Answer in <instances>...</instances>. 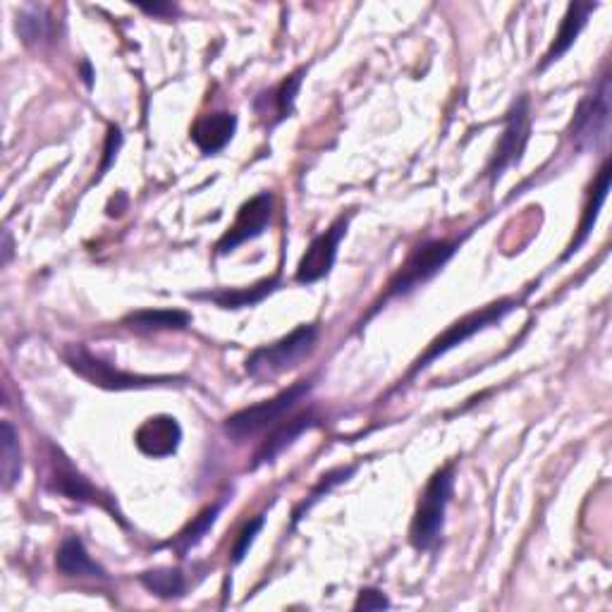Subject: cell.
I'll return each instance as SVG.
<instances>
[{
	"label": "cell",
	"mask_w": 612,
	"mask_h": 612,
	"mask_svg": "<svg viewBox=\"0 0 612 612\" xmlns=\"http://www.w3.org/2000/svg\"><path fill=\"white\" fill-rule=\"evenodd\" d=\"M455 464H445L431 476L417 502L415 520H411L409 540L417 550H431L441 540L445 526V512L452 498Z\"/></svg>",
	"instance_id": "obj_1"
},
{
	"label": "cell",
	"mask_w": 612,
	"mask_h": 612,
	"mask_svg": "<svg viewBox=\"0 0 612 612\" xmlns=\"http://www.w3.org/2000/svg\"><path fill=\"white\" fill-rule=\"evenodd\" d=\"M316 340H319V328L314 323L297 326L292 333L280 337L278 343L254 349L246 357V373L256 381L276 379V375L294 369L302 359L309 357L316 347Z\"/></svg>",
	"instance_id": "obj_2"
},
{
	"label": "cell",
	"mask_w": 612,
	"mask_h": 612,
	"mask_svg": "<svg viewBox=\"0 0 612 612\" xmlns=\"http://www.w3.org/2000/svg\"><path fill=\"white\" fill-rule=\"evenodd\" d=\"M309 393H311L309 381L294 383V385L288 387V391L278 393L276 397L264 399V403L234 411V415L228 417L226 423H222V431H226L230 441L244 443L246 438H254L256 433L276 426V423L285 415H290V411L297 407Z\"/></svg>",
	"instance_id": "obj_3"
},
{
	"label": "cell",
	"mask_w": 612,
	"mask_h": 612,
	"mask_svg": "<svg viewBox=\"0 0 612 612\" xmlns=\"http://www.w3.org/2000/svg\"><path fill=\"white\" fill-rule=\"evenodd\" d=\"M459 244H462V240H431L419 244L417 250L409 254L403 268L397 270V276L387 282L385 294L381 297V302L373 306L371 314L379 311L383 302L399 297V294H407L415 288L423 285L426 280H431L435 273H441L443 266L457 254Z\"/></svg>",
	"instance_id": "obj_4"
},
{
	"label": "cell",
	"mask_w": 612,
	"mask_h": 612,
	"mask_svg": "<svg viewBox=\"0 0 612 612\" xmlns=\"http://www.w3.org/2000/svg\"><path fill=\"white\" fill-rule=\"evenodd\" d=\"M65 361L81 379H87L91 385L105 387V391H146V387L168 385L178 381L170 379V375H141L120 371L115 369L113 364L91 355L85 345H69L65 349Z\"/></svg>",
	"instance_id": "obj_5"
},
{
	"label": "cell",
	"mask_w": 612,
	"mask_h": 612,
	"mask_svg": "<svg viewBox=\"0 0 612 612\" xmlns=\"http://www.w3.org/2000/svg\"><path fill=\"white\" fill-rule=\"evenodd\" d=\"M514 306H517L514 299H500V302H493V304L484 306V309L462 316V319L455 321L450 328H447L445 333H441L438 337L433 340V343L429 345V349L423 352V355L415 361V367L409 369V375H415V373L423 371L426 367H431L435 359L447 355V352L455 349L457 345L467 343L469 337H474L476 333L486 331V328L500 323L505 316H508L510 311H514Z\"/></svg>",
	"instance_id": "obj_6"
},
{
	"label": "cell",
	"mask_w": 612,
	"mask_h": 612,
	"mask_svg": "<svg viewBox=\"0 0 612 612\" xmlns=\"http://www.w3.org/2000/svg\"><path fill=\"white\" fill-rule=\"evenodd\" d=\"M610 77L603 75L591 93L582 99L570 123V137L576 149H596L610 129Z\"/></svg>",
	"instance_id": "obj_7"
},
{
	"label": "cell",
	"mask_w": 612,
	"mask_h": 612,
	"mask_svg": "<svg viewBox=\"0 0 612 612\" xmlns=\"http://www.w3.org/2000/svg\"><path fill=\"white\" fill-rule=\"evenodd\" d=\"M528 137H532V120H528V99L520 97L512 103V109L508 111V117H505L502 135L498 139L496 151H493L490 163L486 168L490 184H496L502 178L505 170L517 166V163L522 161L526 144H528Z\"/></svg>",
	"instance_id": "obj_8"
},
{
	"label": "cell",
	"mask_w": 612,
	"mask_h": 612,
	"mask_svg": "<svg viewBox=\"0 0 612 612\" xmlns=\"http://www.w3.org/2000/svg\"><path fill=\"white\" fill-rule=\"evenodd\" d=\"M349 218L352 216H340L331 228L321 232L319 238L309 244V250L304 252L302 262L297 266V276H294L297 282H302V285H311V282H319L326 276H331L340 242H343L349 228Z\"/></svg>",
	"instance_id": "obj_9"
},
{
	"label": "cell",
	"mask_w": 612,
	"mask_h": 612,
	"mask_svg": "<svg viewBox=\"0 0 612 612\" xmlns=\"http://www.w3.org/2000/svg\"><path fill=\"white\" fill-rule=\"evenodd\" d=\"M273 204H276V199L270 192H262V194L252 196L250 202H244L238 218H234L228 232L218 240L216 252L230 254L238 250L240 244L252 242L258 238V234H264V230L270 222V216H273Z\"/></svg>",
	"instance_id": "obj_10"
},
{
	"label": "cell",
	"mask_w": 612,
	"mask_h": 612,
	"mask_svg": "<svg viewBox=\"0 0 612 612\" xmlns=\"http://www.w3.org/2000/svg\"><path fill=\"white\" fill-rule=\"evenodd\" d=\"M49 488L58 493V496L75 502H93L101 505V508H109L105 498H99V490L89 484L87 476L81 474L73 462H69V457L61 447L49 445Z\"/></svg>",
	"instance_id": "obj_11"
},
{
	"label": "cell",
	"mask_w": 612,
	"mask_h": 612,
	"mask_svg": "<svg viewBox=\"0 0 612 612\" xmlns=\"http://www.w3.org/2000/svg\"><path fill=\"white\" fill-rule=\"evenodd\" d=\"M182 429L175 417L158 415L146 419L135 433V443L144 455L149 457H168L180 447Z\"/></svg>",
	"instance_id": "obj_12"
},
{
	"label": "cell",
	"mask_w": 612,
	"mask_h": 612,
	"mask_svg": "<svg viewBox=\"0 0 612 612\" xmlns=\"http://www.w3.org/2000/svg\"><path fill=\"white\" fill-rule=\"evenodd\" d=\"M55 568L63 576H73V579L109 582V572H105L97 560H91L85 540L79 536L63 538L61 548L55 552Z\"/></svg>",
	"instance_id": "obj_13"
},
{
	"label": "cell",
	"mask_w": 612,
	"mask_h": 612,
	"mask_svg": "<svg viewBox=\"0 0 612 612\" xmlns=\"http://www.w3.org/2000/svg\"><path fill=\"white\" fill-rule=\"evenodd\" d=\"M234 132H238V115L234 113H208L202 115L192 125V141L199 146V151L206 153V156H214V153L226 149Z\"/></svg>",
	"instance_id": "obj_14"
},
{
	"label": "cell",
	"mask_w": 612,
	"mask_h": 612,
	"mask_svg": "<svg viewBox=\"0 0 612 612\" xmlns=\"http://www.w3.org/2000/svg\"><path fill=\"white\" fill-rule=\"evenodd\" d=\"M596 8L598 5H594V3H579V0H574V3H570L568 13H564V17H562V25H560V29L556 34V39H552L550 49L546 51L544 61H540L538 69H546L548 65L560 61V58L572 49V46L576 43V39H579V34L584 31V27L588 25V17H591V13H594Z\"/></svg>",
	"instance_id": "obj_15"
},
{
	"label": "cell",
	"mask_w": 612,
	"mask_h": 612,
	"mask_svg": "<svg viewBox=\"0 0 612 612\" xmlns=\"http://www.w3.org/2000/svg\"><path fill=\"white\" fill-rule=\"evenodd\" d=\"M610 178H612L610 158H605L603 166H600V170H598V175H596L594 184H591V192H588L584 214H582V220H579V228H576L574 240L570 242L568 252H564L562 258H570L572 254L579 252L582 244L588 240V234H591V230H594V226H596V220H598L600 208H603L605 199H608V192H610Z\"/></svg>",
	"instance_id": "obj_16"
},
{
	"label": "cell",
	"mask_w": 612,
	"mask_h": 612,
	"mask_svg": "<svg viewBox=\"0 0 612 612\" xmlns=\"http://www.w3.org/2000/svg\"><path fill=\"white\" fill-rule=\"evenodd\" d=\"M316 423H319V419H316L314 415H299L294 419L282 421L280 426L262 443V447H258L252 467H262V464L273 462L278 455L285 452L288 447L299 438V435H304L306 431H311Z\"/></svg>",
	"instance_id": "obj_17"
},
{
	"label": "cell",
	"mask_w": 612,
	"mask_h": 612,
	"mask_svg": "<svg viewBox=\"0 0 612 612\" xmlns=\"http://www.w3.org/2000/svg\"><path fill=\"white\" fill-rule=\"evenodd\" d=\"M123 323L137 333H156V331H184L192 323V316L178 309H141L127 314Z\"/></svg>",
	"instance_id": "obj_18"
},
{
	"label": "cell",
	"mask_w": 612,
	"mask_h": 612,
	"mask_svg": "<svg viewBox=\"0 0 612 612\" xmlns=\"http://www.w3.org/2000/svg\"><path fill=\"white\" fill-rule=\"evenodd\" d=\"M226 500L228 498H222V500H218V502H214V505H208V508H204L202 512H199L194 520L187 524L182 532L175 536L173 540H170V548L178 552L180 558H184L187 552H190L194 546H199L202 544V538L211 532V526L216 524V520H218V514H220V510H222V505H226Z\"/></svg>",
	"instance_id": "obj_19"
},
{
	"label": "cell",
	"mask_w": 612,
	"mask_h": 612,
	"mask_svg": "<svg viewBox=\"0 0 612 612\" xmlns=\"http://www.w3.org/2000/svg\"><path fill=\"white\" fill-rule=\"evenodd\" d=\"M276 288H278V278H268L252 288L214 290L208 294H202V297L216 302L220 309H246V306H256L258 302H264Z\"/></svg>",
	"instance_id": "obj_20"
},
{
	"label": "cell",
	"mask_w": 612,
	"mask_h": 612,
	"mask_svg": "<svg viewBox=\"0 0 612 612\" xmlns=\"http://www.w3.org/2000/svg\"><path fill=\"white\" fill-rule=\"evenodd\" d=\"M139 584L151 591L153 596L158 598H182L187 591V582H184V574L180 570H173V568H156V570H146L139 574Z\"/></svg>",
	"instance_id": "obj_21"
},
{
	"label": "cell",
	"mask_w": 612,
	"mask_h": 612,
	"mask_svg": "<svg viewBox=\"0 0 612 612\" xmlns=\"http://www.w3.org/2000/svg\"><path fill=\"white\" fill-rule=\"evenodd\" d=\"M0 450H3V464H0L3 488L10 490L22 476V445L20 435L10 421H3V426H0Z\"/></svg>",
	"instance_id": "obj_22"
},
{
	"label": "cell",
	"mask_w": 612,
	"mask_h": 612,
	"mask_svg": "<svg viewBox=\"0 0 612 612\" xmlns=\"http://www.w3.org/2000/svg\"><path fill=\"white\" fill-rule=\"evenodd\" d=\"M304 75H306V67H302V69H297V73H292L290 77L282 79L280 85L273 91H270V103H273V115H276L273 123H282L285 117H290L294 113V101H297V93H299Z\"/></svg>",
	"instance_id": "obj_23"
},
{
	"label": "cell",
	"mask_w": 612,
	"mask_h": 612,
	"mask_svg": "<svg viewBox=\"0 0 612 612\" xmlns=\"http://www.w3.org/2000/svg\"><path fill=\"white\" fill-rule=\"evenodd\" d=\"M17 34L27 43H39L51 34L49 13L41 8H29L17 15Z\"/></svg>",
	"instance_id": "obj_24"
},
{
	"label": "cell",
	"mask_w": 612,
	"mask_h": 612,
	"mask_svg": "<svg viewBox=\"0 0 612 612\" xmlns=\"http://www.w3.org/2000/svg\"><path fill=\"white\" fill-rule=\"evenodd\" d=\"M355 472H357L355 467H340V469H333V472L323 474L321 481H319V486H316V488L309 493V498H306V500L299 505V508H297V512H294V524H297V522L302 520L304 512H309L316 502H319L323 496H328V493H331L335 486L343 484V481H347Z\"/></svg>",
	"instance_id": "obj_25"
},
{
	"label": "cell",
	"mask_w": 612,
	"mask_h": 612,
	"mask_svg": "<svg viewBox=\"0 0 612 612\" xmlns=\"http://www.w3.org/2000/svg\"><path fill=\"white\" fill-rule=\"evenodd\" d=\"M264 524H266V517L258 514V517H254V520H250V522L242 526V532L238 534V538H234V546H232V552H230L234 564H240L246 558V552H250L256 536L262 534Z\"/></svg>",
	"instance_id": "obj_26"
},
{
	"label": "cell",
	"mask_w": 612,
	"mask_h": 612,
	"mask_svg": "<svg viewBox=\"0 0 612 612\" xmlns=\"http://www.w3.org/2000/svg\"><path fill=\"white\" fill-rule=\"evenodd\" d=\"M123 146V135H120V127H111L109 129V137H105V149H103V163H101V170H99V178H103L109 168L115 163L117 158V151Z\"/></svg>",
	"instance_id": "obj_27"
},
{
	"label": "cell",
	"mask_w": 612,
	"mask_h": 612,
	"mask_svg": "<svg viewBox=\"0 0 612 612\" xmlns=\"http://www.w3.org/2000/svg\"><path fill=\"white\" fill-rule=\"evenodd\" d=\"M383 608H391V600L385 598L383 591H379V588H361L355 610H383Z\"/></svg>",
	"instance_id": "obj_28"
},
{
	"label": "cell",
	"mask_w": 612,
	"mask_h": 612,
	"mask_svg": "<svg viewBox=\"0 0 612 612\" xmlns=\"http://www.w3.org/2000/svg\"><path fill=\"white\" fill-rule=\"evenodd\" d=\"M139 8L144 10L146 15H156V17H166V15L178 13V8H175L173 3H153V5H139Z\"/></svg>",
	"instance_id": "obj_29"
},
{
	"label": "cell",
	"mask_w": 612,
	"mask_h": 612,
	"mask_svg": "<svg viewBox=\"0 0 612 612\" xmlns=\"http://www.w3.org/2000/svg\"><path fill=\"white\" fill-rule=\"evenodd\" d=\"M81 73H85V81H87V87H91V85H93V79H91V77H93V73H91V65H89L87 61H85V63H81Z\"/></svg>",
	"instance_id": "obj_30"
},
{
	"label": "cell",
	"mask_w": 612,
	"mask_h": 612,
	"mask_svg": "<svg viewBox=\"0 0 612 612\" xmlns=\"http://www.w3.org/2000/svg\"><path fill=\"white\" fill-rule=\"evenodd\" d=\"M10 252H13V244H10V234L5 232V250H3V262L8 264V258H10Z\"/></svg>",
	"instance_id": "obj_31"
}]
</instances>
